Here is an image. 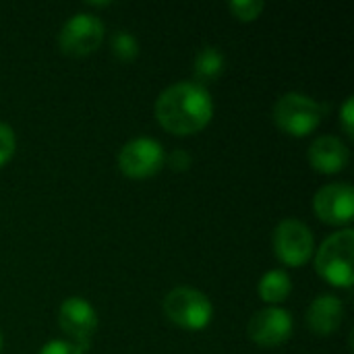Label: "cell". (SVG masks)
I'll use <instances>...</instances> for the list:
<instances>
[{
  "mask_svg": "<svg viewBox=\"0 0 354 354\" xmlns=\"http://www.w3.org/2000/svg\"><path fill=\"white\" fill-rule=\"evenodd\" d=\"M315 216L330 226H346L354 220V189L348 183H330L313 197Z\"/></svg>",
  "mask_w": 354,
  "mask_h": 354,
  "instance_id": "30bf717a",
  "label": "cell"
},
{
  "mask_svg": "<svg viewBox=\"0 0 354 354\" xmlns=\"http://www.w3.org/2000/svg\"><path fill=\"white\" fill-rule=\"evenodd\" d=\"M58 326L83 353L91 348V340L97 332V313L83 297H68L58 309Z\"/></svg>",
  "mask_w": 354,
  "mask_h": 354,
  "instance_id": "ba28073f",
  "label": "cell"
},
{
  "mask_svg": "<svg viewBox=\"0 0 354 354\" xmlns=\"http://www.w3.org/2000/svg\"><path fill=\"white\" fill-rule=\"evenodd\" d=\"M110 48L112 54L120 60V62H133L139 56V41L133 33L129 31H116L110 39Z\"/></svg>",
  "mask_w": 354,
  "mask_h": 354,
  "instance_id": "9a60e30c",
  "label": "cell"
},
{
  "mask_svg": "<svg viewBox=\"0 0 354 354\" xmlns=\"http://www.w3.org/2000/svg\"><path fill=\"white\" fill-rule=\"evenodd\" d=\"M292 330H295L292 313L282 307H266L257 311L247 326V334L251 342H255L261 348L282 346L284 342L290 340Z\"/></svg>",
  "mask_w": 354,
  "mask_h": 354,
  "instance_id": "9c48e42d",
  "label": "cell"
},
{
  "mask_svg": "<svg viewBox=\"0 0 354 354\" xmlns=\"http://www.w3.org/2000/svg\"><path fill=\"white\" fill-rule=\"evenodd\" d=\"M344 322V303L334 295H319L307 309V326L315 336H332Z\"/></svg>",
  "mask_w": 354,
  "mask_h": 354,
  "instance_id": "7c38bea8",
  "label": "cell"
},
{
  "mask_svg": "<svg viewBox=\"0 0 354 354\" xmlns=\"http://www.w3.org/2000/svg\"><path fill=\"white\" fill-rule=\"evenodd\" d=\"M257 292L263 303H268L270 307H278L290 297L292 280L284 270H270L261 276L257 284Z\"/></svg>",
  "mask_w": 354,
  "mask_h": 354,
  "instance_id": "4fadbf2b",
  "label": "cell"
},
{
  "mask_svg": "<svg viewBox=\"0 0 354 354\" xmlns=\"http://www.w3.org/2000/svg\"><path fill=\"white\" fill-rule=\"evenodd\" d=\"M2 346H4V336H2V332H0V353H2Z\"/></svg>",
  "mask_w": 354,
  "mask_h": 354,
  "instance_id": "7402d4cb",
  "label": "cell"
},
{
  "mask_svg": "<svg viewBox=\"0 0 354 354\" xmlns=\"http://www.w3.org/2000/svg\"><path fill=\"white\" fill-rule=\"evenodd\" d=\"M106 37V27L100 17L91 12L73 15L58 33V46L62 54L83 58L93 54Z\"/></svg>",
  "mask_w": 354,
  "mask_h": 354,
  "instance_id": "52a82bcc",
  "label": "cell"
},
{
  "mask_svg": "<svg viewBox=\"0 0 354 354\" xmlns=\"http://www.w3.org/2000/svg\"><path fill=\"white\" fill-rule=\"evenodd\" d=\"M228 8L234 19H239L243 23H251V21L259 19V15L266 8V2L263 0H232L228 4Z\"/></svg>",
  "mask_w": 354,
  "mask_h": 354,
  "instance_id": "2e32d148",
  "label": "cell"
},
{
  "mask_svg": "<svg viewBox=\"0 0 354 354\" xmlns=\"http://www.w3.org/2000/svg\"><path fill=\"white\" fill-rule=\"evenodd\" d=\"M116 164L129 178H151L166 166V151L151 137H135L120 147Z\"/></svg>",
  "mask_w": 354,
  "mask_h": 354,
  "instance_id": "5b68a950",
  "label": "cell"
},
{
  "mask_svg": "<svg viewBox=\"0 0 354 354\" xmlns=\"http://www.w3.org/2000/svg\"><path fill=\"white\" fill-rule=\"evenodd\" d=\"M354 230L344 228L330 234L315 251V272L336 288H353L354 272Z\"/></svg>",
  "mask_w": 354,
  "mask_h": 354,
  "instance_id": "7a4b0ae2",
  "label": "cell"
},
{
  "mask_svg": "<svg viewBox=\"0 0 354 354\" xmlns=\"http://www.w3.org/2000/svg\"><path fill=\"white\" fill-rule=\"evenodd\" d=\"M272 247L276 257L288 266V268H301L305 266L313 253H315V239L311 228L295 218L282 220L274 234H272Z\"/></svg>",
  "mask_w": 354,
  "mask_h": 354,
  "instance_id": "8992f818",
  "label": "cell"
},
{
  "mask_svg": "<svg viewBox=\"0 0 354 354\" xmlns=\"http://www.w3.org/2000/svg\"><path fill=\"white\" fill-rule=\"evenodd\" d=\"M15 149H17V137L12 127L0 120V168L12 160Z\"/></svg>",
  "mask_w": 354,
  "mask_h": 354,
  "instance_id": "e0dca14e",
  "label": "cell"
},
{
  "mask_svg": "<svg viewBox=\"0 0 354 354\" xmlns=\"http://www.w3.org/2000/svg\"><path fill=\"white\" fill-rule=\"evenodd\" d=\"M166 164L174 170V172H187L193 164L191 153H187L185 149H176L170 156H166Z\"/></svg>",
  "mask_w": 354,
  "mask_h": 354,
  "instance_id": "d6986e66",
  "label": "cell"
},
{
  "mask_svg": "<svg viewBox=\"0 0 354 354\" xmlns=\"http://www.w3.org/2000/svg\"><path fill=\"white\" fill-rule=\"evenodd\" d=\"M164 315L187 332H201L214 319L212 301L197 288L176 286L164 297Z\"/></svg>",
  "mask_w": 354,
  "mask_h": 354,
  "instance_id": "277c9868",
  "label": "cell"
},
{
  "mask_svg": "<svg viewBox=\"0 0 354 354\" xmlns=\"http://www.w3.org/2000/svg\"><path fill=\"white\" fill-rule=\"evenodd\" d=\"M89 6H108L110 2H87Z\"/></svg>",
  "mask_w": 354,
  "mask_h": 354,
  "instance_id": "44dd1931",
  "label": "cell"
},
{
  "mask_svg": "<svg viewBox=\"0 0 354 354\" xmlns=\"http://www.w3.org/2000/svg\"><path fill=\"white\" fill-rule=\"evenodd\" d=\"M156 120L172 135L187 137L203 131L214 118V100L205 85L178 81L166 87L153 106Z\"/></svg>",
  "mask_w": 354,
  "mask_h": 354,
  "instance_id": "6da1fadb",
  "label": "cell"
},
{
  "mask_svg": "<svg viewBox=\"0 0 354 354\" xmlns=\"http://www.w3.org/2000/svg\"><path fill=\"white\" fill-rule=\"evenodd\" d=\"M37 354H85L79 346H75L68 340H50L46 342Z\"/></svg>",
  "mask_w": 354,
  "mask_h": 354,
  "instance_id": "ac0fdd59",
  "label": "cell"
},
{
  "mask_svg": "<svg viewBox=\"0 0 354 354\" xmlns=\"http://www.w3.org/2000/svg\"><path fill=\"white\" fill-rule=\"evenodd\" d=\"M307 160L311 168L319 174H338L348 166L351 149L340 137L322 135L309 145Z\"/></svg>",
  "mask_w": 354,
  "mask_h": 354,
  "instance_id": "8fae6325",
  "label": "cell"
},
{
  "mask_svg": "<svg viewBox=\"0 0 354 354\" xmlns=\"http://www.w3.org/2000/svg\"><path fill=\"white\" fill-rule=\"evenodd\" d=\"M272 116L282 133L290 137H307L322 124L324 108L311 95L288 91L278 97Z\"/></svg>",
  "mask_w": 354,
  "mask_h": 354,
  "instance_id": "3957f363",
  "label": "cell"
},
{
  "mask_svg": "<svg viewBox=\"0 0 354 354\" xmlns=\"http://www.w3.org/2000/svg\"><path fill=\"white\" fill-rule=\"evenodd\" d=\"M226 68V56L216 46H203L195 56V79L199 85L216 81Z\"/></svg>",
  "mask_w": 354,
  "mask_h": 354,
  "instance_id": "5bb4252c",
  "label": "cell"
},
{
  "mask_svg": "<svg viewBox=\"0 0 354 354\" xmlns=\"http://www.w3.org/2000/svg\"><path fill=\"white\" fill-rule=\"evenodd\" d=\"M340 122H342V129L348 137H354V97L348 95L344 106L340 108Z\"/></svg>",
  "mask_w": 354,
  "mask_h": 354,
  "instance_id": "ffe728a7",
  "label": "cell"
}]
</instances>
